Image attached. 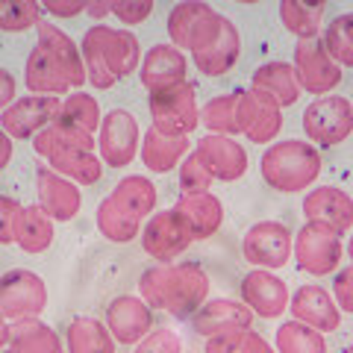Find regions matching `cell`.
Here are the masks:
<instances>
[{
  "mask_svg": "<svg viewBox=\"0 0 353 353\" xmlns=\"http://www.w3.org/2000/svg\"><path fill=\"white\" fill-rule=\"evenodd\" d=\"M206 9H209V3H203V0H189V3H176L168 12V36L176 50H189L192 32Z\"/></svg>",
  "mask_w": 353,
  "mask_h": 353,
  "instance_id": "39",
  "label": "cell"
},
{
  "mask_svg": "<svg viewBox=\"0 0 353 353\" xmlns=\"http://www.w3.org/2000/svg\"><path fill=\"white\" fill-rule=\"evenodd\" d=\"M141 301L174 318H192L209 297V277L197 262H159L139 280Z\"/></svg>",
  "mask_w": 353,
  "mask_h": 353,
  "instance_id": "1",
  "label": "cell"
},
{
  "mask_svg": "<svg viewBox=\"0 0 353 353\" xmlns=\"http://www.w3.org/2000/svg\"><path fill=\"white\" fill-rule=\"evenodd\" d=\"M292 294L277 274L256 268L241 280V303L259 318H280L289 309Z\"/></svg>",
  "mask_w": 353,
  "mask_h": 353,
  "instance_id": "14",
  "label": "cell"
},
{
  "mask_svg": "<svg viewBox=\"0 0 353 353\" xmlns=\"http://www.w3.org/2000/svg\"><path fill=\"white\" fill-rule=\"evenodd\" d=\"M15 245L24 253H44L53 245V218L41 206H24L18 218Z\"/></svg>",
  "mask_w": 353,
  "mask_h": 353,
  "instance_id": "31",
  "label": "cell"
},
{
  "mask_svg": "<svg viewBox=\"0 0 353 353\" xmlns=\"http://www.w3.org/2000/svg\"><path fill=\"white\" fill-rule=\"evenodd\" d=\"M153 130L165 136H192L201 124V106H197V88L185 80L180 85L150 92L148 97Z\"/></svg>",
  "mask_w": 353,
  "mask_h": 353,
  "instance_id": "4",
  "label": "cell"
},
{
  "mask_svg": "<svg viewBox=\"0 0 353 353\" xmlns=\"http://www.w3.org/2000/svg\"><path fill=\"white\" fill-rule=\"evenodd\" d=\"M15 92H18V83H15L12 71L0 68V112H6V109L15 103Z\"/></svg>",
  "mask_w": 353,
  "mask_h": 353,
  "instance_id": "49",
  "label": "cell"
},
{
  "mask_svg": "<svg viewBox=\"0 0 353 353\" xmlns=\"http://www.w3.org/2000/svg\"><path fill=\"white\" fill-rule=\"evenodd\" d=\"M141 248L148 256L159 259V262H174L176 256H183L192 248V230L183 221V215L176 209H165V212H153V218L141 227Z\"/></svg>",
  "mask_w": 353,
  "mask_h": 353,
  "instance_id": "11",
  "label": "cell"
},
{
  "mask_svg": "<svg viewBox=\"0 0 353 353\" xmlns=\"http://www.w3.org/2000/svg\"><path fill=\"white\" fill-rule=\"evenodd\" d=\"M85 15H92L94 21H101L106 15H112V0H101V3H88Z\"/></svg>",
  "mask_w": 353,
  "mask_h": 353,
  "instance_id": "51",
  "label": "cell"
},
{
  "mask_svg": "<svg viewBox=\"0 0 353 353\" xmlns=\"http://www.w3.org/2000/svg\"><path fill=\"white\" fill-rule=\"evenodd\" d=\"M65 345H68V353H115L118 341L97 318H77L68 324Z\"/></svg>",
  "mask_w": 353,
  "mask_h": 353,
  "instance_id": "33",
  "label": "cell"
},
{
  "mask_svg": "<svg viewBox=\"0 0 353 353\" xmlns=\"http://www.w3.org/2000/svg\"><path fill=\"white\" fill-rule=\"evenodd\" d=\"M259 333L256 330H236V333H221L206 339V350L203 353H253L259 345Z\"/></svg>",
  "mask_w": 353,
  "mask_h": 353,
  "instance_id": "43",
  "label": "cell"
},
{
  "mask_svg": "<svg viewBox=\"0 0 353 353\" xmlns=\"http://www.w3.org/2000/svg\"><path fill=\"white\" fill-rule=\"evenodd\" d=\"M324 12H327L324 0H318V3H303V0H283V3H280V21H283V27L289 30L297 41L318 39Z\"/></svg>",
  "mask_w": 353,
  "mask_h": 353,
  "instance_id": "32",
  "label": "cell"
},
{
  "mask_svg": "<svg viewBox=\"0 0 353 353\" xmlns=\"http://www.w3.org/2000/svg\"><path fill=\"white\" fill-rule=\"evenodd\" d=\"M106 327L118 345H139L153 330V309L141 297L121 294L106 309Z\"/></svg>",
  "mask_w": 353,
  "mask_h": 353,
  "instance_id": "15",
  "label": "cell"
},
{
  "mask_svg": "<svg viewBox=\"0 0 353 353\" xmlns=\"http://www.w3.org/2000/svg\"><path fill=\"white\" fill-rule=\"evenodd\" d=\"M141 148V130L136 115L127 109H109L103 115L101 132H97V150L106 168H127L139 157Z\"/></svg>",
  "mask_w": 353,
  "mask_h": 353,
  "instance_id": "8",
  "label": "cell"
},
{
  "mask_svg": "<svg viewBox=\"0 0 353 353\" xmlns=\"http://www.w3.org/2000/svg\"><path fill=\"white\" fill-rule=\"evenodd\" d=\"M12 153H15V141L6 136L3 127H0V171H3L6 165L12 162Z\"/></svg>",
  "mask_w": 353,
  "mask_h": 353,
  "instance_id": "50",
  "label": "cell"
},
{
  "mask_svg": "<svg viewBox=\"0 0 353 353\" xmlns=\"http://www.w3.org/2000/svg\"><path fill=\"white\" fill-rule=\"evenodd\" d=\"M347 256L353 259V236H350V241H347Z\"/></svg>",
  "mask_w": 353,
  "mask_h": 353,
  "instance_id": "55",
  "label": "cell"
},
{
  "mask_svg": "<svg viewBox=\"0 0 353 353\" xmlns=\"http://www.w3.org/2000/svg\"><path fill=\"white\" fill-rule=\"evenodd\" d=\"M136 353H183V341L174 330H150V333L139 341Z\"/></svg>",
  "mask_w": 353,
  "mask_h": 353,
  "instance_id": "44",
  "label": "cell"
},
{
  "mask_svg": "<svg viewBox=\"0 0 353 353\" xmlns=\"http://www.w3.org/2000/svg\"><path fill=\"white\" fill-rule=\"evenodd\" d=\"M24 83L32 94L39 97H59V94H68L74 92V83L71 77L65 74V68L50 57L44 48H32L30 57H27V68H24Z\"/></svg>",
  "mask_w": 353,
  "mask_h": 353,
  "instance_id": "22",
  "label": "cell"
},
{
  "mask_svg": "<svg viewBox=\"0 0 353 353\" xmlns=\"http://www.w3.org/2000/svg\"><path fill=\"white\" fill-rule=\"evenodd\" d=\"M112 15L127 27L145 24L153 15V3L150 0H112Z\"/></svg>",
  "mask_w": 353,
  "mask_h": 353,
  "instance_id": "45",
  "label": "cell"
},
{
  "mask_svg": "<svg viewBox=\"0 0 353 353\" xmlns=\"http://www.w3.org/2000/svg\"><path fill=\"white\" fill-rule=\"evenodd\" d=\"M236 121H239V132L248 136V141H253V145H271L283 130V109L268 94L248 88V92H239Z\"/></svg>",
  "mask_w": 353,
  "mask_h": 353,
  "instance_id": "12",
  "label": "cell"
},
{
  "mask_svg": "<svg viewBox=\"0 0 353 353\" xmlns=\"http://www.w3.org/2000/svg\"><path fill=\"white\" fill-rule=\"evenodd\" d=\"M333 301L341 312H353V262L345 265V268L336 271V280H333Z\"/></svg>",
  "mask_w": 353,
  "mask_h": 353,
  "instance_id": "47",
  "label": "cell"
},
{
  "mask_svg": "<svg viewBox=\"0 0 353 353\" xmlns=\"http://www.w3.org/2000/svg\"><path fill=\"white\" fill-rule=\"evenodd\" d=\"M88 9L85 0H44L41 3V12H48L53 18H77Z\"/></svg>",
  "mask_w": 353,
  "mask_h": 353,
  "instance_id": "48",
  "label": "cell"
},
{
  "mask_svg": "<svg viewBox=\"0 0 353 353\" xmlns=\"http://www.w3.org/2000/svg\"><path fill=\"white\" fill-rule=\"evenodd\" d=\"M212 183H215V176L209 174V168L201 159V153L192 150L180 165V189H183V194H203V192H209V185Z\"/></svg>",
  "mask_w": 353,
  "mask_h": 353,
  "instance_id": "41",
  "label": "cell"
},
{
  "mask_svg": "<svg viewBox=\"0 0 353 353\" xmlns=\"http://www.w3.org/2000/svg\"><path fill=\"white\" fill-rule=\"evenodd\" d=\"M9 347L18 353H68L57 330L39 318H24L9 327Z\"/></svg>",
  "mask_w": 353,
  "mask_h": 353,
  "instance_id": "28",
  "label": "cell"
},
{
  "mask_svg": "<svg viewBox=\"0 0 353 353\" xmlns=\"http://www.w3.org/2000/svg\"><path fill=\"white\" fill-rule=\"evenodd\" d=\"M321 168H324V162H321L318 148L309 145V141H297V139L274 141L259 159L262 180L274 192H283V194H297L303 189H312L318 183Z\"/></svg>",
  "mask_w": 353,
  "mask_h": 353,
  "instance_id": "3",
  "label": "cell"
},
{
  "mask_svg": "<svg viewBox=\"0 0 353 353\" xmlns=\"http://www.w3.org/2000/svg\"><path fill=\"white\" fill-rule=\"evenodd\" d=\"M341 21H345V30H347V39H350V44H353V12H347V15H341Z\"/></svg>",
  "mask_w": 353,
  "mask_h": 353,
  "instance_id": "53",
  "label": "cell"
},
{
  "mask_svg": "<svg viewBox=\"0 0 353 353\" xmlns=\"http://www.w3.org/2000/svg\"><path fill=\"white\" fill-rule=\"evenodd\" d=\"M194 150L201 153L209 174L221 183H236L248 174V150L230 136H212L209 132V136L197 141Z\"/></svg>",
  "mask_w": 353,
  "mask_h": 353,
  "instance_id": "19",
  "label": "cell"
},
{
  "mask_svg": "<svg viewBox=\"0 0 353 353\" xmlns=\"http://www.w3.org/2000/svg\"><path fill=\"white\" fill-rule=\"evenodd\" d=\"M112 201L121 206V209H127L130 215H136V218H148L153 215V209H157V185H153L148 176H141V174H130L124 176V180H118L115 183V189H112Z\"/></svg>",
  "mask_w": 353,
  "mask_h": 353,
  "instance_id": "30",
  "label": "cell"
},
{
  "mask_svg": "<svg viewBox=\"0 0 353 353\" xmlns=\"http://www.w3.org/2000/svg\"><path fill=\"white\" fill-rule=\"evenodd\" d=\"M185 71H189V59L183 50H176L174 44H153L139 65V80L148 92H162L185 83Z\"/></svg>",
  "mask_w": 353,
  "mask_h": 353,
  "instance_id": "18",
  "label": "cell"
},
{
  "mask_svg": "<svg viewBox=\"0 0 353 353\" xmlns=\"http://www.w3.org/2000/svg\"><path fill=\"white\" fill-rule=\"evenodd\" d=\"M57 124L62 127H71V130H80V132H88V136L97 139L101 132V124H103V115H101V106L92 94H83V92H74L62 101V109L59 115L53 118Z\"/></svg>",
  "mask_w": 353,
  "mask_h": 353,
  "instance_id": "34",
  "label": "cell"
},
{
  "mask_svg": "<svg viewBox=\"0 0 353 353\" xmlns=\"http://www.w3.org/2000/svg\"><path fill=\"white\" fill-rule=\"evenodd\" d=\"M6 347H9V327L3 318H0V350H6Z\"/></svg>",
  "mask_w": 353,
  "mask_h": 353,
  "instance_id": "52",
  "label": "cell"
},
{
  "mask_svg": "<svg viewBox=\"0 0 353 353\" xmlns=\"http://www.w3.org/2000/svg\"><path fill=\"white\" fill-rule=\"evenodd\" d=\"M292 250L297 268L312 274V277H327V274H336L341 268V236L324 224H315V221H306L297 230Z\"/></svg>",
  "mask_w": 353,
  "mask_h": 353,
  "instance_id": "6",
  "label": "cell"
},
{
  "mask_svg": "<svg viewBox=\"0 0 353 353\" xmlns=\"http://www.w3.org/2000/svg\"><path fill=\"white\" fill-rule=\"evenodd\" d=\"M292 248H294V236L280 221H259V224H253L245 233V239H241L245 259L265 271H277L283 265H289Z\"/></svg>",
  "mask_w": 353,
  "mask_h": 353,
  "instance_id": "10",
  "label": "cell"
},
{
  "mask_svg": "<svg viewBox=\"0 0 353 353\" xmlns=\"http://www.w3.org/2000/svg\"><path fill=\"white\" fill-rule=\"evenodd\" d=\"M68 148H83V150H92L97 148V139L88 136V132H80V130H71V127H62V124H48L39 136H32V150L39 153V157L50 159L53 153L59 150H68Z\"/></svg>",
  "mask_w": 353,
  "mask_h": 353,
  "instance_id": "36",
  "label": "cell"
},
{
  "mask_svg": "<svg viewBox=\"0 0 353 353\" xmlns=\"http://www.w3.org/2000/svg\"><path fill=\"white\" fill-rule=\"evenodd\" d=\"M41 21V3L36 0H0V32H24Z\"/></svg>",
  "mask_w": 353,
  "mask_h": 353,
  "instance_id": "40",
  "label": "cell"
},
{
  "mask_svg": "<svg viewBox=\"0 0 353 353\" xmlns=\"http://www.w3.org/2000/svg\"><path fill=\"white\" fill-rule=\"evenodd\" d=\"M192 141L189 136H165L159 130H148L145 139H141L139 157L145 162V168L153 174H168L176 165H183V159L189 157Z\"/></svg>",
  "mask_w": 353,
  "mask_h": 353,
  "instance_id": "23",
  "label": "cell"
},
{
  "mask_svg": "<svg viewBox=\"0 0 353 353\" xmlns=\"http://www.w3.org/2000/svg\"><path fill=\"white\" fill-rule=\"evenodd\" d=\"M48 165L57 174H62L65 180H71L77 185H94L103 176L101 157H94L92 150H83V148H68V150L53 153V157L48 159Z\"/></svg>",
  "mask_w": 353,
  "mask_h": 353,
  "instance_id": "29",
  "label": "cell"
},
{
  "mask_svg": "<svg viewBox=\"0 0 353 353\" xmlns=\"http://www.w3.org/2000/svg\"><path fill=\"white\" fill-rule=\"evenodd\" d=\"M321 41H324L327 53L333 57V62L339 65V68H353V44L347 39V30H345V21H341V15L327 24Z\"/></svg>",
  "mask_w": 353,
  "mask_h": 353,
  "instance_id": "42",
  "label": "cell"
},
{
  "mask_svg": "<svg viewBox=\"0 0 353 353\" xmlns=\"http://www.w3.org/2000/svg\"><path fill=\"white\" fill-rule=\"evenodd\" d=\"M36 30H39V48H44L62 65L65 74L71 77L74 88H83V83H88L85 80V62H83L80 48L74 44V39L68 32H62L57 24H50V21H41Z\"/></svg>",
  "mask_w": 353,
  "mask_h": 353,
  "instance_id": "27",
  "label": "cell"
},
{
  "mask_svg": "<svg viewBox=\"0 0 353 353\" xmlns=\"http://www.w3.org/2000/svg\"><path fill=\"white\" fill-rule=\"evenodd\" d=\"M253 92L268 94L271 101H277L280 109L294 106L297 97H301V83H297V74L292 68V62H265L253 71Z\"/></svg>",
  "mask_w": 353,
  "mask_h": 353,
  "instance_id": "26",
  "label": "cell"
},
{
  "mask_svg": "<svg viewBox=\"0 0 353 353\" xmlns=\"http://www.w3.org/2000/svg\"><path fill=\"white\" fill-rule=\"evenodd\" d=\"M85 80L94 88H112L121 77H130L141 65V44L127 27L92 24L80 44Z\"/></svg>",
  "mask_w": 353,
  "mask_h": 353,
  "instance_id": "2",
  "label": "cell"
},
{
  "mask_svg": "<svg viewBox=\"0 0 353 353\" xmlns=\"http://www.w3.org/2000/svg\"><path fill=\"white\" fill-rule=\"evenodd\" d=\"M345 353H353V345H350V347H347V350H345Z\"/></svg>",
  "mask_w": 353,
  "mask_h": 353,
  "instance_id": "57",
  "label": "cell"
},
{
  "mask_svg": "<svg viewBox=\"0 0 353 353\" xmlns=\"http://www.w3.org/2000/svg\"><path fill=\"white\" fill-rule=\"evenodd\" d=\"M253 353H277V350H274L265 339H259V345H256V350H253Z\"/></svg>",
  "mask_w": 353,
  "mask_h": 353,
  "instance_id": "54",
  "label": "cell"
},
{
  "mask_svg": "<svg viewBox=\"0 0 353 353\" xmlns=\"http://www.w3.org/2000/svg\"><path fill=\"white\" fill-rule=\"evenodd\" d=\"M59 97H39V94H30V97H18V101L0 115V127L12 141H24L32 139L39 132L53 124V118L59 115Z\"/></svg>",
  "mask_w": 353,
  "mask_h": 353,
  "instance_id": "13",
  "label": "cell"
},
{
  "mask_svg": "<svg viewBox=\"0 0 353 353\" xmlns=\"http://www.w3.org/2000/svg\"><path fill=\"white\" fill-rule=\"evenodd\" d=\"M176 212L183 215V221L189 224L194 241L215 236L221 224H224V203L218 201L212 192H203V194H183L176 201Z\"/></svg>",
  "mask_w": 353,
  "mask_h": 353,
  "instance_id": "24",
  "label": "cell"
},
{
  "mask_svg": "<svg viewBox=\"0 0 353 353\" xmlns=\"http://www.w3.org/2000/svg\"><path fill=\"white\" fill-rule=\"evenodd\" d=\"M48 306V285L36 271L12 268L0 277V318L9 321H24L39 318Z\"/></svg>",
  "mask_w": 353,
  "mask_h": 353,
  "instance_id": "7",
  "label": "cell"
},
{
  "mask_svg": "<svg viewBox=\"0 0 353 353\" xmlns=\"http://www.w3.org/2000/svg\"><path fill=\"white\" fill-rule=\"evenodd\" d=\"M21 209H24V206H21L18 201L0 194V245H15Z\"/></svg>",
  "mask_w": 353,
  "mask_h": 353,
  "instance_id": "46",
  "label": "cell"
},
{
  "mask_svg": "<svg viewBox=\"0 0 353 353\" xmlns=\"http://www.w3.org/2000/svg\"><path fill=\"white\" fill-rule=\"evenodd\" d=\"M236 106H239V92L212 97V101L201 109V124L212 132V136H230V139H233L239 132Z\"/></svg>",
  "mask_w": 353,
  "mask_h": 353,
  "instance_id": "37",
  "label": "cell"
},
{
  "mask_svg": "<svg viewBox=\"0 0 353 353\" xmlns=\"http://www.w3.org/2000/svg\"><path fill=\"white\" fill-rule=\"evenodd\" d=\"M97 230H101V236H106V241L127 245V241L141 236V218L130 215L112 197H106V201H101V206H97Z\"/></svg>",
  "mask_w": 353,
  "mask_h": 353,
  "instance_id": "35",
  "label": "cell"
},
{
  "mask_svg": "<svg viewBox=\"0 0 353 353\" xmlns=\"http://www.w3.org/2000/svg\"><path fill=\"white\" fill-rule=\"evenodd\" d=\"M253 324V312L239 303V301H206L197 312L192 315V327L194 333H201L206 339L212 336H221V333H236V330H250Z\"/></svg>",
  "mask_w": 353,
  "mask_h": 353,
  "instance_id": "21",
  "label": "cell"
},
{
  "mask_svg": "<svg viewBox=\"0 0 353 353\" xmlns=\"http://www.w3.org/2000/svg\"><path fill=\"white\" fill-rule=\"evenodd\" d=\"M292 68L297 74V83H301L303 92L309 94H330L333 88L341 85V77L345 71L333 62V57L327 53L321 36L318 39H303L294 44V62Z\"/></svg>",
  "mask_w": 353,
  "mask_h": 353,
  "instance_id": "9",
  "label": "cell"
},
{
  "mask_svg": "<svg viewBox=\"0 0 353 353\" xmlns=\"http://www.w3.org/2000/svg\"><path fill=\"white\" fill-rule=\"evenodd\" d=\"M239 53H241V36H239L233 21L227 18L218 32V39L209 44V48L192 53V57H194L197 71L203 77H224L227 71H233V65L239 62Z\"/></svg>",
  "mask_w": 353,
  "mask_h": 353,
  "instance_id": "25",
  "label": "cell"
},
{
  "mask_svg": "<svg viewBox=\"0 0 353 353\" xmlns=\"http://www.w3.org/2000/svg\"><path fill=\"white\" fill-rule=\"evenodd\" d=\"M277 353H327V339L292 318L277 330Z\"/></svg>",
  "mask_w": 353,
  "mask_h": 353,
  "instance_id": "38",
  "label": "cell"
},
{
  "mask_svg": "<svg viewBox=\"0 0 353 353\" xmlns=\"http://www.w3.org/2000/svg\"><path fill=\"white\" fill-rule=\"evenodd\" d=\"M303 132L309 145L336 148L353 132V103L341 94L315 97L303 109Z\"/></svg>",
  "mask_w": 353,
  "mask_h": 353,
  "instance_id": "5",
  "label": "cell"
},
{
  "mask_svg": "<svg viewBox=\"0 0 353 353\" xmlns=\"http://www.w3.org/2000/svg\"><path fill=\"white\" fill-rule=\"evenodd\" d=\"M303 215L306 221L324 224L341 236L353 230V197L336 185H318L303 197Z\"/></svg>",
  "mask_w": 353,
  "mask_h": 353,
  "instance_id": "17",
  "label": "cell"
},
{
  "mask_svg": "<svg viewBox=\"0 0 353 353\" xmlns=\"http://www.w3.org/2000/svg\"><path fill=\"white\" fill-rule=\"evenodd\" d=\"M289 309H292L294 321L312 327L318 333H333L341 324V309L336 306L333 294L321 289V285H303V289H297L294 297L289 301Z\"/></svg>",
  "mask_w": 353,
  "mask_h": 353,
  "instance_id": "20",
  "label": "cell"
},
{
  "mask_svg": "<svg viewBox=\"0 0 353 353\" xmlns=\"http://www.w3.org/2000/svg\"><path fill=\"white\" fill-rule=\"evenodd\" d=\"M0 353H18L15 347H6V350H0Z\"/></svg>",
  "mask_w": 353,
  "mask_h": 353,
  "instance_id": "56",
  "label": "cell"
},
{
  "mask_svg": "<svg viewBox=\"0 0 353 353\" xmlns=\"http://www.w3.org/2000/svg\"><path fill=\"white\" fill-rule=\"evenodd\" d=\"M36 192H39V206L48 212L53 221H71L77 218L83 206V194L77 189V183L65 180L50 165H41L36 171Z\"/></svg>",
  "mask_w": 353,
  "mask_h": 353,
  "instance_id": "16",
  "label": "cell"
}]
</instances>
